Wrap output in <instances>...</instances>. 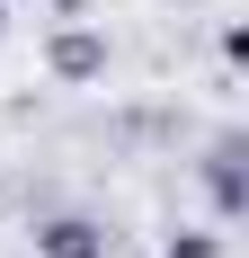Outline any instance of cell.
Instances as JSON below:
<instances>
[{"label": "cell", "instance_id": "obj_1", "mask_svg": "<svg viewBox=\"0 0 249 258\" xmlns=\"http://www.w3.org/2000/svg\"><path fill=\"white\" fill-rule=\"evenodd\" d=\"M45 62H53V80H98L107 72V36H89V27H63L45 45Z\"/></svg>", "mask_w": 249, "mask_h": 258}, {"label": "cell", "instance_id": "obj_2", "mask_svg": "<svg viewBox=\"0 0 249 258\" xmlns=\"http://www.w3.org/2000/svg\"><path fill=\"white\" fill-rule=\"evenodd\" d=\"M36 249L45 258H107V232L89 214H53V223H36Z\"/></svg>", "mask_w": 249, "mask_h": 258}, {"label": "cell", "instance_id": "obj_3", "mask_svg": "<svg viewBox=\"0 0 249 258\" xmlns=\"http://www.w3.org/2000/svg\"><path fill=\"white\" fill-rule=\"evenodd\" d=\"M205 187H214V214H223V223H240V214H249V178H240V143H214V160H205Z\"/></svg>", "mask_w": 249, "mask_h": 258}, {"label": "cell", "instance_id": "obj_4", "mask_svg": "<svg viewBox=\"0 0 249 258\" xmlns=\"http://www.w3.org/2000/svg\"><path fill=\"white\" fill-rule=\"evenodd\" d=\"M160 258H223V240H214V232H169Z\"/></svg>", "mask_w": 249, "mask_h": 258}]
</instances>
